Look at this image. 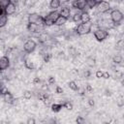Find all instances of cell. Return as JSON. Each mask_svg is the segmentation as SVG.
I'll use <instances>...</instances> for the list:
<instances>
[{"instance_id":"6da1fadb","label":"cell","mask_w":124,"mask_h":124,"mask_svg":"<svg viewBox=\"0 0 124 124\" xmlns=\"http://www.w3.org/2000/svg\"><path fill=\"white\" fill-rule=\"evenodd\" d=\"M91 29H92V23H91V21H88V22H81V23H79V24L77 26V28H76V33H77L78 35H80V36H82V35H87V34L90 33Z\"/></svg>"},{"instance_id":"7a4b0ae2","label":"cell","mask_w":124,"mask_h":124,"mask_svg":"<svg viewBox=\"0 0 124 124\" xmlns=\"http://www.w3.org/2000/svg\"><path fill=\"white\" fill-rule=\"evenodd\" d=\"M59 16H60V14L56 10H53V11L49 12L45 16V26H52V25H54L55 21L57 20V18Z\"/></svg>"},{"instance_id":"3957f363","label":"cell","mask_w":124,"mask_h":124,"mask_svg":"<svg viewBox=\"0 0 124 124\" xmlns=\"http://www.w3.org/2000/svg\"><path fill=\"white\" fill-rule=\"evenodd\" d=\"M28 22L45 26V16H42L41 15H39L37 13H31L28 15Z\"/></svg>"},{"instance_id":"277c9868","label":"cell","mask_w":124,"mask_h":124,"mask_svg":"<svg viewBox=\"0 0 124 124\" xmlns=\"http://www.w3.org/2000/svg\"><path fill=\"white\" fill-rule=\"evenodd\" d=\"M109 16H110L111 21H112L113 23H115V24L120 23V22L122 21L123 17H124V16H123L122 12H121V11H119V10H117V9L112 10V11L110 12Z\"/></svg>"},{"instance_id":"5b68a950","label":"cell","mask_w":124,"mask_h":124,"mask_svg":"<svg viewBox=\"0 0 124 124\" xmlns=\"http://www.w3.org/2000/svg\"><path fill=\"white\" fill-rule=\"evenodd\" d=\"M94 35V38L98 41V42H102L104 40H106L108 36V32L107 31V29H104V28H98L94 31L93 33Z\"/></svg>"},{"instance_id":"8992f818","label":"cell","mask_w":124,"mask_h":124,"mask_svg":"<svg viewBox=\"0 0 124 124\" xmlns=\"http://www.w3.org/2000/svg\"><path fill=\"white\" fill-rule=\"evenodd\" d=\"M36 46H37V44L34 40H27L24 44H23V50L26 52V53H32L35 49H36Z\"/></svg>"},{"instance_id":"52a82bcc","label":"cell","mask_w":124,"mask_h":124,"mask_svg":"<svg viewBox=\"0 0 124 124\" xmlns=\"http://www.w3.org/2000/svg\"><path fill=\"white\" fill-rule=\"evenodd\" d=\"M72 7L74 9H77L78 11H84L87 6V1L86 0H74L72 2Z\"/></svg>"},{"instance_id":"ba28073f","label":"cell","mask_w":124,"mask_h":124,"mask_svg":"<svg viewBox=\"0 0 124 124\" xmlns=\"http://www.w3.org/2000/svg\"><path fill=\"white\" fill-rule=\"evenodd\" d=\"M96 9H97V12L98 13H101V14H104V13H107L108 11H109L110 9V5L108 1H102L101 3L97 4L96 6Z\"/></svg>"},{"instance_id":"9c48e42d","label":"cell","mask_w":124,"mask_h":124,"mask_svg":"<svg viewBox=\"0 0 124 124\" xmlns=\"http://www.w3.org/2000/svg\"><path fill=\"white\" fill-rule=\"evenodd\" d=\"M16 3H14L13 1L10 3V4H8L5 8H4V10H5V14L7 15V16H13V15H15L16 14Z\"/></svg>"},{"instance_id":"30bf717a","label":"cell","mask_w":124,"mask_h":124,"mask_svg":"<svg viewBox=\"0 0 124 124\" xmlns=\"http://www.w3.org/2000/svg\"><path fill=\"white\" fill-rule=\"evenodd\" d=\"M27 29H28V31H30L32 33H40L44 29V25H40V24H36V23H29L28 22Z\"/></svg>"},{"instance_id":"8fae6325","label":"cell","mask_w":124,"mask_h":124,"mask_svg":"<svg viewBox=\"0 0 124 124\" xmlns=\"http://www.w3.org/2000/svg\"><path fill=\"white\" fill-rule=\"evenodd\" d=\"M9 67H10V58L8 56H6V55L2 56L0 58V70L1 71H5Z\"/></svg>"},{"instance_id":"7c38bea8","label":"cell","mask_w":124,"mask_h":124,"mask_svg":"<svg viewBox=\"0 0 124 124\" xmlns=\"http://www.w3.org/2000/svg\"><path fill=\"white\" fill-rule=\"evenodd\" d=\"M3 98H4V101L6 102V103H9V104H15V97H14V95L11 93V92H9V91H7L5 94H3Z\"/></svg>"},{"instance_id":"4fadbf2b","label":"cell","mask_w":124,"mask_h":124,"mask_svg":"<svg viewBox=\"0 0 124 124\" xmlns=\"http://www.w3.org/2000/svg\"><path fill=\"white\" fill-rule=\"evenodd\" d=\"M59 14H60V16H64V17H66V18H69V17L71 16V10H70L68 7H66V6H63L62 8H60Z\"/></svg>"},{"instance_id":"5bb4252c","label":"cell","mask_w":124,"mask_h":124,"mask_svg":"<svg viewBox=\"0 0 124 124\" xmlns=\"http://www.w3.org/2000/svg\"><path fill=\"white\" fill-rule=\"evenodd\" d=\"M61 6V0H50L49 2V8L52 10H56L60 8Z\"/></svg>"},{"instance_id":"9a60e30c","label":"cell","mask_w":124,"mask_h":124,"mask_svg":"<svg viewBox=\"0 0 124 124\" xmlns=\"http://www.w3.org/2000/svg\"><path fill=\"white\" fill-rule=\"evenodd\" d=\"M90 19H91V16L89 15V13H87L85 11L81 12V22H88V21H90Z\"/></svg>"},{"instance_id":"2e32d148","label":"cell","mask_w":124,"mask_h":124,"mask_svg":"<svg viewBox=\"0 0 124 124\" xmlns=\"http://www.w3.org/2000/svg\"><path fill=\"white\" fill-rule=\"evenodd\" d=\"M67 20H68V18H66V17H64V16H60L57 18V20L55 21V25H56V26H62V25H64V24L67 22Z\"/></svg>"},{"instance_id":"e0dca14e","label":"cell","mask_w":124,"mask_h":124,"mask_svg":"<svg viewBox=\"0 0 124 124\" xmlns=\"http://www.w3.org/2000/svg\"><path fill=\"white\" fill-rule=\"evenodd\" d=\"M7 23H8V16L6 14H4L0 16V27L3 28Z\"/></svg>"},{"instance_id":"ac0fdd59","label":"cell","mask_w":124,"mask_h":124,"mask_svg":"<svg viewBox=\"0 0 124 124\" xmlns=\"http://www.w3.org/2000/svg\"><path fill=\"white\" fill-rule=\"evenodd\" d=\"M63 108V105L62 104H57V103H54L51 105V110L53 112H58L61 110V108Z\"/></svg>"},{"instance_id":"d6986e66","label":"cell","mask_w":124,"mask_h":124,"mask_svg":"<svg viewBox=\"0 0 124 124\" xmlns=\"http://www.w3.org/2000/svg\"><path fill=\"white\" fill-rule=\"evenodd\" d=\"M72 17H73V21H75V22H81V13H75L73 16H72Z\"/></svg>"},{"instance_id":"ffe728a7","label":"cell","mask_w":124,"mask_h":124,"mask_svg":"<svg viewBox=\"0 0 124 124\" xmlns=\"http://www.w3.org/2000/svg\"><path fill=\"white\" fill-rule=\"evenodd\" d=\"M112 61L116 64H120L121 62H123V57L119 54H115L113 57H112Z\"/></svg>"},{"instance_id":"44dd1931","label":"cell","mask_w":124,"mask_h":124,"mask_svg":"<svg viewBox=\"0 0 124 124\" xmlns=\"http://www.w3.org/2000/svg\"><path fill=\"white\" fill-rule=\"evenodd\" d=\"M23 62H24V66H25L27 69H29V70H33V69L35 68V66H34L33 62H31V61H30V60H28V59H25Z\"/></svg>"},{"instance_id":"7402d4cb","label":"cell","mask_w":124,"mask_h":124,"mask_svg":"<svg viewBox=\"0 0 124 124\" xmlns=\"http://www.w3.org/2000/svg\"><path fill=\"white\" fill-rule=\"evenodd\" d=\"M68 86H69L72 90H74V91L78 90V84H77V82H76V81H74V80L70 81V82L68 83Z\"/></svg>"},{"instance_id":"603a6c76","label":"cell","mask_w":124,"mask_h":124,"mask_svg":"<svg viewBox=\"0 0 124 124\" xmlns=\"http://www.w3.org/2000/svg\"><path fill=\"white\" fill-rule=\"evenodd\" d=\"M116 47L118 49H124V40L120 39L117 43H116Z\"/></svg>"},{"instance_id":"cb8c5ba5","label":"cell","mask_w":124,"mask_h":124,"mask_svg":"<svg viewBox=\"0 0 124 124\" xmlns=\"http://www.w3.org/2000/svg\"><path fill=\"white\" fill-rule=\"evenodd\" d=\"M31 97H32V92H31V91L26 90V91L23 92V98H24V99L29 100V99H31Z\"/></svg>"},{"instance_id":"d4e9b609","label":"cell","mask_w":124,"mask_h":124,"mask_svg":"<svg viewBox=\"0 0 124 124\" xmlns=\"http://www.w3.org/2000/svg\"><path fill=\"white\" fill-rule=\"evenodd\" d=\"M86 64L89 65V66H94V65H95V59L92 58V57L87 58V60H86Z\"/></svg>"},{"instance_id":"484cf974","label":"cell","mask_w":124,"mask_h":124,"mask_svg":"<svg viewBox=\"0 0 124 124\" xmlns=\"http://www.w3.org/2000/svg\"><path fill=\"white\" fill-rule=\"evenodd\" d=\"M63 108H67V109H72L73 108V104L72 103H70V102H65L64 104H63Z\"/></svg>"},{"instance_id":"4316f807","label":"cell","mask_w":124,"mask_h":124,"mask_svg":"<svg viewBox=\"0 0 124 124\" xmlns=\"http://www.w3.org/2000/svg\"><path fill=\"white\" fill-rule=\"evenodd\" d=\"M12 2V0H0V6L1 7H3V8H5L8 4H10Z\"/></svg>"},{"instance_id":"83f0119b","label":"cell","mask_w":124,"mask_h":124,"mask_svg":"<svg viewBox=\"0 0 124 124\" xmlns=\"http://www.w3.org/2000/svg\"><path fill=\"white\" fill-rule=\"evenodd\" d=\"M50 58H51V55H50L49 53H46V54L44 55V61H45V62H48Z\"/></svg>"},{"instance_id":"f1b7e54d","label":"cell","mask_w":124,"mask_h":124,"mask_svg":"<svg viewBox=\"0 0 124 124\" xmlns=\"http://www.w3.org/2000/svg\"><path fill=\"white\" fill-rule=\"evenodd\" d=\"M103 74H104V72L103 71H101V70H98L97 72H96V78H103Z\"/></svg>"},{"instance_id":"f546056e","label":"cell","mask_w":124,"mask_h":124,"mask_svg":"<svg viewBox=\"0 0 124 124\" xmlns=\"http://www.w3.org/2000/svg\"><path fill=\"white\" fill-rule=\"evenodd\" d=\"M85 120H84V118L82 117V116H78V118H77V122L78 123H83Z\"/></svg>"},{"instance_id":"4dcf8cb0","label":"cell","mask_w":124,"mask_h":124,"mask_svg":"<svg viewBox=\"0 0 124 124\" xmlns=\"http://www.w3.org/2000/svg\"><path fill=\"white\" fill-rule=\"evenodd\" d=\"M26 122H27V124H34L36 122V120L34 118H28Z\"/></svg>"},{"instance_id":"1f68e13d","label":"cell","mask_w":124,"mask_h":124,"mask_svg":"<svg viewBox=\"0 0 124 124\" xmlns=\"http://www.w3.org/2000/svg\"><path fill=\"white\" fill-rule=\"evenodd\" d=\"M55 91H56V93H57V94H61V93H63V89H62L60 86H57Z\"/></svg>"},{"instance_id":"d6a6232c","label":"cell","mask_w":124,"mask_h":124,"mask_svg":"<svg viewBox=\"0 0 124 124\" xmlns=\"http://www.w3.org/2000/svg\"><path fill=\"white\" fill-rule=\"evenodd\" d=\"M103 78H109V74H108V72H104V74H103Z\"/></svg>"},{"instance_id":"836d02e7","label":"cell","mask_w":124,"mask_h":124,"mask_svg":"<svg viewBox=\"0 0 124 124\" xmlns=\"http://www.w3.org/2000/svg\"><path fill=\"white\" fill-rule=\"evenodd\" d=\"M85 89H86L87 91H89V92L93 90V88H92V87H91V86H90L89 84H87V85H86V87H85Z\"/></svg>"},{"instance_id":"e575fe53","label":"cell","mask_w":124,"mask_h":124,"mask_svg":"<svg viewBox=\"0 0 124 124\" xmlns=\"http://www.w3.org/2000/svg\"><path fill=\"white\" fill-rule=\"evenodd\" d=\"M88 104H89V106L93 107V106H94V101H93L92 99H89V100H88Z\"/></svg>"},{"instance_id":"d590c367","label":"cell","mask_w":124,"mask_h":124,"mask_svg":"<svg viewBox=\"0 0 124 124\" xmlns=\"http://www.w3.org/2000/svg\"><path fill=\"white\" fill-rule=\"evenodd\" d=\"M33 82H34V83H39V82H40V78H35L34 80H33Z\"/></svg>"},{"instance_id":"8d00e7d4","label":"cell","mask_w":124,"mask_h":124,"mask_svg":"<svg viewBox=\"0 0 124 124\" xmlns=\"http://www.w3.org/2000/svg\"><path fill=\"white\" fill-rule=\"evenodd\" d=\"M54 81H55L54 78H53V77H50V78H49V82H50V83H53Z\"/></svg>"},{"instance_id":"74e56055","label":"cell","mask_w":124,"mask_h":124,"mask_svg":"<svg viewBox=\"0 0 124 124\" xmlns=\"http://www.w3.org/2000/svg\"><path fill=\"white\" fill-rule=\"evenodd\" d=\"M95 2H96V4H99V3H101L102 1H104V0H94Z\"/></svg>"},{"instance_id":"f35d334b","label":"cell","mask_w":124,"mask_h":124,"mask_svg":"<svg viewBox=\"0 0 124 124\" xmlns=\"http://www.w3.org/2000/svg\"><path fill=\"white\" fill-rule=\"evenodd\" d=\"M121 84H122V85H123V86H124V78H123V79H122V80H121Z\"/></svg>"},{"instance_id":"ab89813d","label":"cell","mask_w":124,"mask_h":124,"mask_svg":"<svg viewBox=\"0 0 124 124\" xmlns=\"http://www.w3.org/2000/svg\"><path fill=\"white\" fill-rule=\"evenodd\" d=\"M118 1H124V0H118Z\"/></svg>"},{"instance_id":"60d3db41","label":"cell","mask_w":124,"mask_h":124,"mask_svg":"<svg viewBox=\"0 0 124 124\" xmlns=\"http://www.w3.org/2000/svg\"><path fill=\"white\" fill-rule=\"evenodd\" d=\"M86 1H90V0H86Z\"/></svg>"},{"instance_id":"b9f144b4","label":"cell","mask_w":124,"mask_h":124,"mask_svg":"<svg viewBox=\"0 0 124 124\" xmlns=\"http://www.w3.org/2000/svg\"><path fill=\"white\" fill-rule=\"evenodd\" d=\"M123 118H124V114H123Z\"/></svg>"}]
</instances>
